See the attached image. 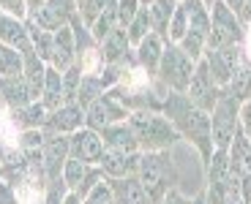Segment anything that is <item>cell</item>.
I'll list each match as a JSON object with an SVG mask.
<instances>
[{"instance_id": "f5cc1de1", "label": "cell", "mask_w": 251, "mask_h": 204, "mask_svg": "<svg viewBox=\"0 0 251 204\" xmlns=\"http://www.w3.org/2000/svg\"><path fill=\"white\" fill-rule=\"evenodd\" d=\"M202 3H205V6L210 8V6H213V3H216V0H202Z\"/></svg>"}, {"instance_id": "7bdbcfd3", "label": "cell", "mask_w": 251, "mask_h": 204, "mask_svg": "<svg viewBox=\"0 0 251 204\" xmlns=\"http://www.w3.org/2000/svg\"><path fill=\"white\" fill-rule=\"evenodd\" d=\"M161 204H191V199H188V196H183V193L177 191V188H172V191L167 193V199H164Z\"/></svg>"}, {"instance_id": "7dc6e473", "label": "cell", "mask_w": 251, "mask_h": 204, "mask_svg": "<svg viewBox=\"0 0 251 204\" xmlns=\"http://www.w3.org/2000/svg\"><path fill=\"white\" fill-rule=\"evenodd\" d=\"M240 22L251 25V0H243V14H240Z\"/></svg>"}, {"instance_id": "4dcf8cb0", "label": "cell", "mask_w": 251, "mask_h": 204, "mask_svg": "<svg viewBox=\"0 0 251 204\" xmlns=\"http://www.w3.org/2000/svg\"><path fill=\"white\" fill-rule=\"evenodd\" d=\"M188 33V6L186 0H177V8L170 19V30H167V41L170 44H180L183 36Z\"/></svg>"}, {"instance_id": "4316f807", "label": "cell", "mask_w": 251, "mask_h": 204, "mask_svg": "<svg viewBox=\"0 0 251 204\" xmlns=\"http://www.w3.org/2000/svg\"><path fill=\"white\" fill-rule=\"evenodd\" d=\"M25 71V55L14 46L0 44V79H17Z\"/></svg>"}, {"instance_id": "e0dca14e", "label": "cell", "mask_w": 251, "mask_h": 204, "mask_svg": "<svg viewBox=\"0 0 251 204\" xmlns=\"http://www.w3.org/2000/svg\"><path fill=\"white\" fill-rule=\"evenodd\" d=\"M0 93L6 101L8 109H19V106L36 104L41 101V93L25 79V76H17V79H0Z\"/></svg>"}, {"instance_id": "2e32d148", "label": "cell", "mask_w": 251, "mask_h": 204, "mask_svg": "<svg viewBox=\"0 0 251 204\" xmlns=\"http://www.w3.org/2000/svg\"><path fill=\"white\" fill-rule=\"evenodd\" d=\"M164 46H167V41L158 33H151L148 38H142L134 46V60H137L139 71H145L148 76H156L158 63H161V55H164Z\"/></svg>"}, {"instance_id": "5bb4252c", "label": "cell", "mask_w": 251, "mask_h": 204, "mask_svg": "<svg viewBox=\"0 0 251 204\" xmlns=\"http://www.w3.org/2000/svg\"><path fill=\"white\" fill-rule=\"evenodd\" d=\"M8 120V125L14 128V134H22V131H41L47 123V109L41 106V101L27 106H19V109H6L3 112Z\"/></svg>"}, {"instance_id": "5b68a950", "label": "cell", "mask_w": 251, "mask_h": 204, "mask_svg": "<svg viewBox=\"0 0 251 204\" xmlns=\"http://www.w3.org/2000/svg\"><path fill=\"white\" fill-rule=\"evenodd\" d=\"M240 131V101L232 95L221 93L219 104L210 112V136H213V150H226L232 144L235 134Z\"/></svg>"}, {"instance_id": "83f0119b", "label": "cell", "mask_w": 251, "mask_h": 204, "mask_svg": "<svg viewBox=\"0 0 251 204\" xmlns=\"http://www.w3.org/2000/svg\"><path fill=\"white\" fill-rule=\"evenodd\" d=\"M25 25H27V33H30V44H33V52H36L41 60L50 66V60H52V49H55V33H50V30H41V27H36V25H30L25 19Z\"/></svg>"}, {"instance_id": "30bf717a", "label": "cell", "mask_w": 251, "mask_h": 204, "mask_svg": "<svg viewBox=\"0 0 251 204\" xmlns=\"http://www.w3.org/2000/svg\"><path fill=\"white\" fill-rule=\"evenodd\" d=\"M79 128H85V109L79 104H63L60 109L47 114V123L41 131L55 136H71Z\"/></svg>"}, {"instance_id": "f546056e", "label": "cell", "mask_w": 251, "mask_h": 204, "mask_svg": "<svg viewBox=\"0 0 251 204\" xmlns=\"http://www.w3.org/2000/svg\"><path fill=\"white\" fill-rule=\"evenodd\" d=\"M104 93H107V90H104L99 76L82 74V85H79V90H76V104H79L82 109H88V106L93 104V101H99Z\"/></svg>"}, {"instance_id": "60d3db41", "label": "cell", "mask_w": 251, "mask_h": 204, "mask_svg": "<svg viewBox=\"0 0 251 204\" xmlns=\"http://www.w3.org/2000/svg\"><path fill=\"white\" fill-rule=\"evenodd\" d=\"M0 204H19V191L0 180Z\"/></svg>"}, {"instance_id": "c3c4849f", "label": "cell", "mask_w": 251, "mask_h": 204, "mask_svg": "<svg viewBox=\"0 0 251 204\" xmlns=\"http://www.w3.org/2000/svg\"><path fill=\"white\" fill-rule=\"evenodd\" d=\"M63 204H82V196H79V193H74V191H69V193H66V199H63Z\"/></svg>"}, {"instance_id": "4fadbf2b", "label": "cell", "mask_w": 251, "mask_h": 204, "mask_svg": "<svg viewBox=\"0 0 251 204\" xmlns=\"http://www.w3.org/2000/svg\"><path fill=\"white\" fill-rule=\"evenodd\" d=\"M44 169H47V182L63 177V166L71 158V147H69V136H55L47 134L44 139Z\"/></svg>"}, {"instance_id": "277c9868", "label": "cell", "mask_w": 251, "mask_h": 204, "mask_svg": "<svg viewBox=\"0 0 251 204\" xmlns=\"http://www.w3.org/2000/svg\"><path fill=\"white\" fill-rule=\"evenodd\" d=\"M194 68H197V60H191L177 44L167 41L161 63H158V71H156V79L167 90H172V93H186L188 85H191V76H194Z\"/></svg>"}, {"instance_id": "bcb514c9", "label": "cell", "mask_w": 251, "mask_h": 204, "mask_svg": "<svg viewBox=\"0 0 251 204\" xmlns=\"http://www.w3.org/2000/svg\"><path fill=\"white\" fill-rule=\"evenodd\" d=\"M11 147H14L11 142H6V139H0V166H3V161L8 158V153H11Z\"/></svg>"}, {"instance_id": "d4e9b609", "label": "cell", "mask_w": 251, "mask_h": 204, "mask_svg": "<svg viewBox=\"0 0 251 204\" xmlns=\"http://www.w3.org/2000/svg\"><path fill=\"white\" fill-rule=\"evenodd\" d=\"M224 90L232 95V98H238L240 104L251 98V63L246 60V55H243V60L238 63L232 79H229V85H226Z\"/></svg>"}, {"instance_id": "d6a6232c", "label": "cell", "mask_w": 251, "mask_h": 204, "mask_svg": "<svg viewBox=\"0 0 251 204\" xmlns=\"http://www.w3.org/2000/svg\"><path fill=\"white\" fill-rule=\"evenodd\" d=\"M88 163L79 161V158H69L66 161V166H63V182H66V188L69 191H76V188L82 185V180H85V174H88Z\"/></svg>"}, {"instance_id": "f1b7e54d", "label": "cell", "mask_w": 251, "mask_h": 204, "mask_svg": "<svg viewBox=\"0 0 251 204\" xmlns=\"http://www.w3.org/2000/svg\"><path fill=\"white\" fill-rule=\"evenodd\" d=\"M126 33H128V44H131V49L137 46L139 41H142V38H148L153 33V22H151V11H148V6H142L137 11V17L128 22Z\"/></svg>"}, {"instance_id": "f907efd6", "label": "cell", "mask_w": 251, "mask_h": 204, "mask_svg": "<svg viewBox=\"0 0 251 204\" xmlns=\"http://www.w3.org/2000/svg\"><path fill=\"white\" fill-rule=\"evenodd\" d=\"M191 204H205V193H197V196L191 199Z\"/></svg>"}, {"instance_id": "9c48e42d", "label": "cell", "mask_w": 251, "mask_h": 204, "mask_svg": "<svg viewBox=\"0 0 251 204\" xmlns=\"http://www.w3.org/2000/svg\"><path fill=\"white\" fill-rule=\"evenodd\" d=\"M202 60H205V66H207V71H210V76H213V82L224 90V87L229 85V79H232L238 63L243 60V44L224 46V49H207L205 55H202Z\"/></svg>"}, {"instance_id": "3957f363", "label": "cell", "mask_w": 251, "mask_h": 204, "mask_svg": "<svg viewBox=\"0 0 251 204\" xmlns=\"http://www.w3.org/2000/svg\"><path fill=\"white\" fill-rule=\"evenodd\" d=\"M128 125H131L142 153L172 150L180 142L177 131L172 128V123L164 117L161 112H131V114H128Z\"/></svg>"}, {"instance_id": "6da1fadb", "label": "cell", "mask_w": 251, "mask_h": 204, "mask_svg": "<svg viewBox=\"0 0 251 204\" xmlns=\"http://www.w3.org/2000/svg\"><path fill=\"white\" fill-rule=\"evenodd\" d=\"M161 114L172 123V128L177 131L180 142H188L191 147L200 153L202 163L210 161L213 155V136H210V114L202 109H197L186 93H172L164 98Z\"/></svg>"}, {"instance_id": "484cf974", "label": "cell", "mask_w": 251, "mask_h": 204, "mask_svg": "<svg viewBox=\"0 0 251 204\" xmlns=\"http://www.w3.org/2000/svg\"><path fill=\"white\" fill-rule=\"evenodd\" d=\"M175 8H177V0H156L153 6H148L151 22H153V33H158L164 41H167V30H170V19L175 14Z\"/></svg>"}, {"instance_id": "8fae6325", "label": "cell", "mask_w": 251, "mask_h": 204, "mask_svg": "<svg viewBox=\"0 0 251 204\" xmlns=\"http://www.w3.org/2000/svg\"><path fill=\"white\" fill-rule=\"evenodd\" d=\"M139 161H142V153H118V150L104 147L99 169L104 172V177H109V180L137 177L139 174Z\"/></svg>"}, {"instance_id": "836d02e7", "label": "cell", "mask_w": 251, "mask_h": 204, "mask_svg": "<svg viewBox=\"0 0 251 204\" xmlns=\"http://www.w3.org/2000/svg\"><path fill=\"white\" fill-rule=\"evenodd\" d=\"M79 85H82V68L74 63L69 71H63V101L66 104H76V90H79Z\"/></svg>"}, {"instance_id": "7a4b0ae2", "label": "cell", "mask_w": 251, "mask_h": 204, "mask_svg": "<svg viewBox=\"0 0 251 204\" xmlns=\"http://www.w3.org/2000/svg\"><path fill=\"white\" fill-rule=\"evenodd\" d=\"M139 182L148 191L153 204H161L167 199V193L177 185L180 172H177V163L172 158V150H161V153H142V161H139Z\"/></svg>"}, {"instance_id": "e575fe53", "label": "cell", "mask_w": 251, "mask_h": 204, "mask_svg": "<svg viewBox=\"0 0 251 204\" xmlns=\"http://www.w3.org/2000/svg\"><path fill=\"white\" fill-rule=\"evenodd\" d=\"M118 27V11L115 8H109V11H104L99 19L93 22V27H90V33H93V38H96V44H101L104 38L109 36V33Z\"/></svg>"}, {"instance_id": "d590c367", "label": "cell", "mask_w": 251, "mask_h": 204, "mask_svg": "<svg viewBox=\"0 0 251 204\" xmlns=\"http://www.w3.org/2000/svg\"><path fill=\"white\" fill-rule=\"evenodd\" d=\"M82 204H118L115 202V193H112V185H109V180L104 177L88 196L82 199Z\"/></svg>"}, {"instance_id": "7402d4cb", "label": "cell", "mask_w": 251, "mask_h": 204, "mask_svg": "<svg viewBox=\"0 0 251 204\" xmlns=\"http://www.w3.org/2000/svg\"><path fill=\"white\" fill-rule=\"evenodd\" d=\"M226 155H229V166L238 177H251V139L238 131L232 139V144L226 147Z\"/></svg>"}, {"instance_id": "b9f144b4", "label": "cell", "mask_w": 251, "mask_h": 204, "mask_svg": "<svg viewBox=\"0 0 251 204\" xmlns=\"http://www.w3.org/2000/svg\"><path fill=\"white\" fill-rule=\"evenodd\" d=\"M240 131L251 139V98L240 104Z\"/></svg>"}, {"instance_id": "74e56055", "label": "cell", "mask_w": 251, "mask_h": 204, "mask_svg": "<svg viewBox=\"0 0 251 204\" xmlns=\"http://www.w3.org/2000/svg\"><path fill=\"white\" fill-rule=\"evenodd\" d=\"M66 193H69V188H66L63 177L52 180V182H47V188H44V204H63Z\"/></svg>"}, {"instance_id": "db71d44e", "label": "cell", "mask_w": 251, "mask_h": 204, "mask_svg": "<svg viewBox=\"0 0 251 204\" xmlns=\"http://www.w3.org/2000/svg\"><path fill=\"white\" fill-rule=\"evenodd\" d=\"M76 3H79V0H76Z\"/></svg>"}, {"instance_id": "f6af8a7d", "label": "cell", "mask_w": 251, "mask_h": 204, "mask_svg": "<svg viewBox=\"0 0 251 204\" xmlns=\"http://www.w3.org/2000/svg\"><path fill=\"white\" fill-rule=\"evenodd\" d=\"M229 11H235V17L240 19V14H243V0H221Z\"/></svg>"}, {"instance_id": "9a60e30c", "label": "cell", "mask_w": 251, "mask_h": 204, "mask_svg": "<svg viewBox=\"0 0 251 204\" xmlns=\"http://www.w3.org/2000/svg\"><path fill=\"white\" fill-rule=\"evenodd\" d=\"M0 44H3V46H14V49H19L22 55L30 52L33 44H30V33H27L25 19H17V17H11V14L0 11Z\"/></svg>"}, {"instance_id": "ab89813d", "label": "cell", "mask_w": 251, "mask_h": 204, "mask_svg": "<svg viewBox=\"0 0 251 204\" xmlns=\"http://www.w3.org/2000/svg\"><path fill=\"white\" fill-rule=\"evenodd\" d=\"M0 11L11 14V17H17V19H27L25 0H0Z\"/></svg>"}, {"instance_id": "ffe728a7", "label": "cell", "mask_w": 251, "mask_h": 204, "mask_svg": "<svg viewBox=\"0 0 251 204\" xmlns=\"http://www.w3.org/2000/svg\"><path fill=\"white\" fill-rule=\"evenodd\" d=\"M0 180L8 182V185H14V188L30 182V166H27V158L22 155V150H19L17 144L11 147L8 158L3 161V166H0Z\"/></svg>"}, {"instance_id": "7c38bea8", "label": "cell", "mask_w": 251, "mask_h": 204, "mask_svg": "<svg viewBox=\"0 0 251 204\" xmlns=\"http://www.w3.org/2000/svg\"><path fill=\"white\" fill-rule=\"evenodd\" d=\"M69 147H71V158H79L88 166H99L101 155H104V142H101L99 131L90 128H79L76 134L69 136Z\"/></svg>"}, {"instance_id": "ba28073f", "label": "cell", "mask_w": 251, "mask_h": 204, "mask_svg": "<svg viewBox=\"0 0 251 204\" xmlns=\"http://www.w3.org/2000/svg\"><path fill=\"white\" fill-rule=\"evenodd\" d=\"M221 93H224V90L213 82V76H210V71H207L205 60H200L197 68H194V76H191V85H188V90H186L188 101H191L197 109H202V112L210 114L213 106L219 104Z\"/></svg>"}, {"instance_id": "44dd1931", "label": "cell", "mask_w": 251, "mask_h": 204, "mask_svg": "<svg viewBox=\"0 0 251 204\" xmlns=\"http://www.w3.org/2000/svg\"><path fill=\"white\" fill-rule=\"evenodd\" d=\"M109 180V177H107ZM115 193V202L118 204H153L148 191L142 188L139 177H123V180H109Z\"/></svg>"}, {"instance_id": "8992f818", "label": "cell", "mask_w": 251, "mask_h": 204, "mask_svg": "<svg viewBox=\"0 0 251 204\" xmlns=\"http://www.w3.org/2000/svg\"><path fill=\"white\" fill-rule=\"evenodd\" d=\"M243 33H246V25L235 17V11H229L221 0H216L210 6V36H207L205 52L243 44Z\"/></svg>"}, {"instance_id": "603a6c76", "label": "cell", "mask_w": 251, "mask_h": 204, "mask_svg": "<svg viewBox=\"0 0 251 204\" xmlns=\"http://www.w3.org/2000/svg\"><path fill=\"white\" fill-rule=\"evenodd\" d=\"M99 49H101V60L104 63H118V60H123V57H128L134 52L131 44H128V33L120 25L99 44Z\"/></svg>"}, {"instance_id": "ee69618b", "label": "cell", "mask_w": 251, "mask_h": 204, "mask_svg": "<svg viewBox=\"0 0 251 204\" xmlns=\"http://www.w3.org/2000/svg\"><path fill=\"white\" fill-rule=\"evenodd\" d=\"M243 55L251 63V25H246V33H243Z\"/></svg>"}, {"instance_id": "ac0fdd59", "label": "cell", "mask_w": 251, "mask_h": 204, "mask_svg": "<svg viewBox=\"0 0 251 204\" xmlns=\"http://www.w3.org/2000/svg\"><path fill=\"white\" fill-rule=\"evenodd\" d=\"M99 134H101V142H104L107 150H118V153H142L137 136H134L131 125H128V120H126V123L107 125V128H101Z\"/></svg>"}, {"instance_id": "cb8c5ba5", "label": "cell", "mask_w": 251, "mask_h": 204, "mask_svg": "<svg viewBox=\"0 0 251 204\" xmlns=\"http://www.w3.org/2000/svg\"><path fill=\"white\" fill-rule=\"evenodd\" d=\"M66 104L63 101V74L57 68L47 66V76H44V93H41V106L47 109V114Z\"/></svg>"}, {"instance_id": "816d5d0a", "label": "cell", "mask_w": 251, "mask_h": 204, "mask_svg": "<svg viewBox=\"0 0 251 204\" xmlns=\"http://www.w3.org/2000/svg\"><path fill=\"white\" fill-rule=\"evenodd\" d=\"M156 0H139V6H153Z\"/></svg>"}, {"instance_id": "8d00e7d4", "label": "cell", "mask_w": 251, "mask_h": 204, "mask_svg": "<svg viewBox=\"0 0 251 204\" xmlns=\"http://www.w3.org/2000/svg\"><path fill=\"white\" fill-rule=\"evenodd\" d=\"M139 8H142L139 6V0H118V6H115V11H118V25L128 27V22L137 17Z\"/></svg>"}, {"instance_id": "1f68e13d", "label": "cell", "mask_w": 251, "mask_h": 204, "mask_svg": "<svg viewBox=\"0 0 251 204\" xmlns=\"http://www.w3.org/2000/svg\"><path fill=\"white\" fill-rule=\"evenodd\" d=\"M115 6H118V0H79V19L88 27H93L96 19Z\"/></svg>"}, {"instance_id": "681fc988", "label": "cell", "mask_w": 251, "mask_h": 204, "mask_svg": "<svg viewBox=\"0 0 251 204\" xmlns=\"http://www.w3.org/2000/svg\"><path fill=\"white\" fill-rule=\"evenodd\" d=\"M44 3H47V0H25V6H27V14H30V11H36V8H41V6H44Z\"/></svg>"}, {"instance_id": "f35d334b", "label": "cell", "mask_w": 251, "mask_h": 204, "mask_svg": "<svg viewBox=\"0 0 251 204\" xmlns=\"http://www.w3.org/2000/svg\"><path fill=\"white\" fill-rule=\"evenodd\" d=\"M44 6H50L52 11H57L60 17L69 19V22H71V17L79 14V3H76V0H47Z\"/></svg>"}, {"instance_id": "d6986e66", "label": "cell", "mask_w": 251, "mask_h": 204, "mask_svg": "<svg viewBox=\"0 0 251 204\" xmlns=\"http://www.w3.org/2000/svg\"><path fill=\"white\" fill-rule=\"evenodd\" d=\"M76 63V41H74V33L71 27H60L55 33V49H52V60L50 66L57 68V71H69L71 66Z\"/></svg>"}, {"instance_id": "52a82bcc", "label": "cell", "mask_w": 251, "mask_h": 204, "mask_svg": "<svg viewBox=\"0 0 251 204\" xmlns=\"http://www.w3.org/2000/svg\"><path fill=\"white\" fill-rule=\"evenodd\" d=\"M126 120H128V109L120 104L115 90H107L99 101H93L85 109V128H90V131H101V128H107V125L126 123Z\"/></svg>"}]
</instances>
